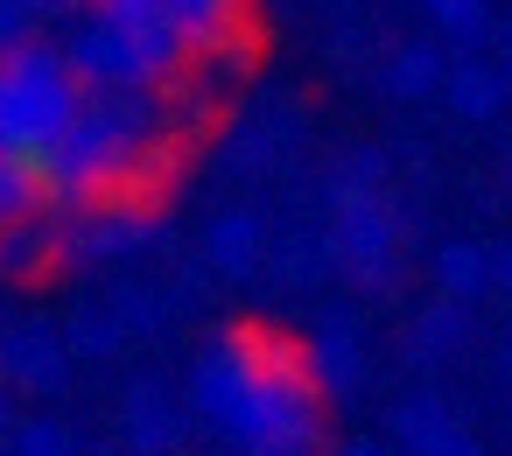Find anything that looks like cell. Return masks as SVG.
Masks as SVG:
<instances>
[{"mask_svg": "<svg viewBox=\"0 0 512 456\" xmlns=\"http://www.w3.org/2000/svg\"><path fill=\"white\" fill-rule=\"evenodd\" d=\"M190 407L246 456L323 442V393L302 365V344L274 323H239L211 337L190 365Z\"/></svg>", "mask_w": 512, "mask_h": 456, "instance_id": "obj_1", "label": "cell"}, {"mask_svg": "<svg viewBox=\"0 0 512 456\" xmlns=\"http://www.w3.org/2000/svg\"><path fill=\"white\" fill-rule=\"evenodd\" d=\"M169 134L162 92H85L78 120L64 127V141L50 155H36V176L50 190V204L71 211H99L113 197H127L134 162Z\"/></svg>", "mask_w": 512, "mask_h": 456, "instance_id": "obj_2", "label": "cell"}, {"mask_svg": "<svg viewBox=\"0 0 512 456\" xmlns=\"http://www.w3.org/2000/svg\"><path fill=\"white\" fill-rule=\"evenodd\" d=\"M71 78L85 92H169L190 57L183 43L162 29V22H106V15H85L71 22V36L57 43Z\"/></svg>", "mask_w": 512, "mask_h": 456, "instance_id": "obj_3", "label": "cell"}, {"mask_svg": "<svg viewBox=\"0 0 512 456\" xmlns=\"http://www.w3.org/2000/svg\"><path fill=\"white\" fill-rule=\"evenodd\" d=\"M78 106L85 85L71 78L57 43H22L15 57H0V155H50Z\"/></svg>", "mask_w": 512, "mask_h": 456, "instance_id": "obj_4", "label": "cell"}, {"mask_svg": "<svg viewBox=\"0 0 512 456\" xmlns=\"http://www.w3.org/2000/svg\"><path fill=\"white\" fill-rule=\"evenodd\" d=\"M323 204H330V260L351 288L386 295L400 281V211L379 190H351L337 176H323Z\"/></svg>", "mask_w": 512, "mask_h": 456, "instance_id": "obj_5", "label": "cell"}, {"mask_svg": "<svg viewBox=\"0 0 512 456\" xmlns=\"http://www.w3.org/2000/svg\"><path fill=\"white\" fill-rule=\"evenodd\" d=\"M155 239H162V211L155 204H127V197L57 218V260H71V267H106V260L148 253Z\"/></svg>", "mask_w": 512, "mask_h": 456, "instance_id": "obj_6", "label": "cell"}, {"mask_svg": "<svg viewBox=\"0 0 512 456\" xmlns=\"http://www.w3.org/2000/svg\"><path fill=\"white\" fill-rule=\"evenodd\" d=\"M162 29L183 43L190 64L232 57L253 43V0H162Z\"/></svg>", "mask_w": 512, "mask_h": 456, "instance_id": "obj_7", "label": "cell"}, {"mask_svg": "<svg viewBox=\"0 0 512 456\" xmlns=\"http://www.w3.org/2000/svg\"><path fill=\"white\" fill-rule=\"evenodd\" d=\"M71 379V351H64V330L43 323V316H22L0 330V393H57Z\"/></svg>", "mask_w": 512, "mask_h": 456, "instance_id": "obj_8", "label": "cell"}, {"mask_svg": "<svg viewBox=\"0 0 512 456\" xmlns=\"http://www.w3.org/2000/svg\"><path fill=\"white\" fill-rule=\"evenodd\" d=\"M302 365H309V379H316L323 400L330 393H351L365 379V337H358L351 309H323L316 316V330L302 337Z\"/></svg>", "mask_w": 512, "mask_h": 456, "instance_id": "obj_9", "label": "cell"}, {"mask_svg": "<svg viewBox=\"0 0 512 456\" xmlns=\"http://www.w3.org/2000/svg\"><path fill=\"white\" fill-rule=\"evenodd\" d=\"M120 428H127V456H176V442H183V400L162 386V379H134L127 386V407H120Z\"/></svg>", "mask_w": 512, "mask_h": 456, "instance_id": "obj_10", "label": "cell"}, {"mask_svg": "<svg viewBox=\"0 0 512 456\" xmlns=\"http://www.w3.org/2000/svg\"><path fill=\"white\" fill-rule=\"evenodd\" d=\"M204 260H211V274H225V281L260 274V260H267L260 218H253V211H218V218L204 225Z\"/></svg>", "mask_w": 512, "mask_h": 456, "instance_id": "obj_11", "label": "cell"}, {"mask_svg": "<svg viewBox=\"0 0 512 456\" xmlns=\"http://www.w3.org/2000/svg\"><path fill=\"white\" fill-rule=\"evenodd\" d=\"M470 344V302H428V309H414V323H407V358L414 365H449L456 351Z\"/></svg>", "mask_w": 512, "mask_h": 456, "instance_id": "obj_12", "label": "cell"}, {"mask_svg": "<svg viewBox=\"0 0 512 456\" xmlns=\"http://www.w3.org/2000/svg\"><path fill=\"white\" fill-rule=\"evenodd\" d=\"M442 99H449L456 120H498V113H505L498 64H491V57H456L449 78H442Z\"/></svg>", "mask_w": 512, "mask_h": 456, "instance_id": "obj_13", "label": "cell"}, {"mask_svg": "<svg viewBox=\"0 0 512 456\" xmlns=\"http://www.w3.org/2000/svg\"><path fill=\"white\" fill-rule=\"evenodd\" d=\"M442 78H449V57H442L435 43H400V50L386 57V71H379L386 99H407V106L435 99V92H442Z\"/></svg>", "mask_w": 512, "mask_h": 456, "instance_id": "obj_14", "label": "cell"}, {"mask_svg": "<svg viewBox=\"0 0 512 456\" xmlns=\"http://www.w3.org/2000/svg\"><path fill=\"white\" fill-rule=\"evenodd\" d=\"M260 267H267V281H274V288H323V281L337 274L330 239H323V232H288Z\"/></svg>", "mask_w": 512, "mask_h": 456, "instance_id": "obj_15", "label": "cell"}, {"mask_svg": "<svg viewBox=\"0 0 512 456\" xmlns=\"http://www.w3.org/2000/svg\"><path fill=\"white\" fill-rule=\"evenodd\" d=\"M57 267V218H29L0 232V281H43Z\"/></svg>", "mask_w": 512, "mask_h": 456, "instance_id": "obj_16", "label": "cell"}, {"mask_svg": "<svg viewBox=\"0 0 512 456\" xmlns=\"http://www.w3.org/2000/svg\"><path fill=\"white\" fill-rule=\"evenodd\" d=\"M456 414H449V400L442 393H407V400H393V414H386V449L400 456H414V449H428L442 428H449Z\"/></svg>", "mask_w": 512, "mask_h": 456, "instance_id": "obj_17", "label": "cell"}, {"mask_svg": "<svg viewBox=\"0 0 512 456\" xmlns=\"http://www.w3.org/2000/svg\"><path fill=\"white\" fill-rule=\"evenodd\" d=\"M288 134H302V120H246L232 141H225V169L232 176H260V169H274L281 162V148H288Z\"/></svg>", "mask_w": 512, "mask_h": 456, "instance_id": "obj_18", "label": "cell"}, {"mask_svg": "<svg viewBox=\"0 0 512 456\" xmlns=\"http://www.w3.org/2000/svg\"><path fill=\"white\" fill-rule=\"evenodd\" d=\"M428 267H435V295H442V302H477V295L491 288V281H484V246H477V239H442Z\"/></svg>", "mask_w": 512, "mask_h": 456, "instance_id": "obj_19", "label": "cell"}, {"mask_svg": "<svg viewBox=\"0 0 512 456\" xmlns=\"http://www.w3.org/2000/svg\"><path fill=\"white\" fill-rule=\"evenodd\" d=\"M43 211H50V190H43L36 162H29V155H0V232H8V225H29V218H43Z\"/></svg>", "mask_w": 512, "mask_h": 456, "instance_id": "obj_20", "label": "cell"}, {"mask_svg": "<svg viewBox=\"0 0 512 456\" xmlns=\"http://www.w3.org/2000/svg\"><path fill=\"white\" fill-rule=\"evenodd\" d=\"M57 330H64V351L71 358H113V351H127V330H120V316L106 302L71 309V323H57Z\"/></svg>", "mask_w": 512, "mask_h": 456, "instance_id": "obj_21", "label": "cell"}, {"mask_svg": "<svg viewBox=\"0 0 512 456\" xmlns=\"http://www.w3.org/2000/svg\"><path fill=\"white\" fill-rule=\"evenodd\" d=\"M106 309L120 316L127 337H162V330H169V295L148 288V281H120V288L106 295Z\"/></svg>", "mask_w": 512, "mask_h": 456, "instance_id": "obj_22", "label": "cell"}, {"mask_svg": "<svg viewBox=\"0 0 512 456\" xmlns=\"http://www.w3.org/2000/svg\"><path fill=\"white\" fill-rule=\"evenodd\" d=\"M421 8H428V22L456 43V57H470V43L491 36V0H421Z\"/></svg>", "mask_w": 512, "mask_h": 456, "instance_id": "obj_23", "label": "cell"}, {"mask_svg": "<svg viewBox=\"0 0 512 456\" xmlns=\"http://www.w3.org/2000/svg\"><path fill=\"white\" fill-rule=\"evenodd\" d=\"M15 456H85V449L71 442V428H64V421L36 414V421H22V428H15Z\"/></svg>", "mask_w": 512, "mask_h": 456, "instance_id": "obj_24", "label": "cell"}, {"mask_svg": "<svg viewBox=\"0 0 512 456\" xmlns=\"http://www.w3.org/2000/svg\"><path fill=\"white\" fill-rule=\"evenodd\" d=\"M330 176H337V183H351V190H379V197H386L393 162H386V148H351V155H344Z\"/></svg>", "mask_w": 512, "mask_h": 456, "instance_id": "obj_25", "label": "cell"}, {"mask_svg": "<svg viewBox=\"0 0 512 456\" xmlns=\"http://www.w3.org/2000/svg\"><path fill=\"white\" fill-rule=\"evenodd\" d=\"M22 43H36V15L22 0H0V57H15Z\"/></svg>", "mask_w": 512, "mask_h": 456, "instance_id": "obj_26", "label": "cell"}, {"mask_svg": "<svg viewBox=\"0 0 512 456\" xmlns=\"http://www.w3.org/2000/svg\"><path fill=\"white\" fill-rule=\"evenodd\" d=\"M414 456H484V449H477V435H470L463 421H449V428H442L428 449H414Z\"/></svg>", "mask_w": 512, "mask_h": 456, "instance_id": "obj_27", "label": "cell"}, {"mask_svg": "<svg viewBox=\"0 0 512 456\" xmlns=\"http://www.w3.org/2000/svg\"><path fill=\"white\" fill-rule=\"evenodd\" d=\"M484 281H491L498 295H512V239H491V246H484Z\"/></svg>", "mask_w": 512, "mask_h": 456, "instance_id": "obj_28", "label": "cell"}, {"mask_svg": "<svg viewBox=\"0 0 512 456\" xmlns=\"http://www.w3.org/2000/svg\"><path fill=\"white\" fill-rule=\"evenodd\" d=\"M491 64H498V85H505V106H512V29L498 36V57Z\"/></svg>", "mask_w": 512, "mask_h": 456, "instance_id": "obj_29", "label": "cell"}, {"mask_svg": "<svg viewBox=\"0 0 512 456\" xmlns=\"http://www.w3.org/2000/svg\"><path fill=\"white\" fill-rule=\"evenodd\" d=\"M22 8H29V15L43 22V15H71V0H22Z\"/></svg>", "mask_w": 512, "mask_h": 456, "instance_id": "obj_30", "label": "cell"}, {"mask_svg": "<svg viewBox=\"0 0 512 456\" xmlns=\"http://www.w3.org/2000/svg\"><path fill=\"white\" fill-rule=\"evenodd\" d=\"M337 456H393V449H386V442H344Z\"/></svg>", "mask_w": 512, "mask_h": 456, "instance_id": "obj_31", "label": "cell"}, {"mask_svg": "<svg viewBox=\"0 0 512 456\" xmlns=\"http://www.w3.org/2000/svg\"><path fill=\"white\" fill-rule=\"evenodd\" d=\"M15 435V414H8V393H0V442H8Z\"/></svg>", "mask_w": 512, "mask_h": 456, "instance_id": "obj_32", "label": "cell"}, {"mask_svg": "<svg viewBox=\"0 0 512 456\" xmlns=\"http://www.w3.org/2000/svg\"><path fill=\"white\" fill-rule=\"evenodd\" d=\"M498 365H505V379H512V330H505V344H498Z\"/></svg>", "mask_w": 512, "mask_h": 456, "instance_id": "obj_33", "label": "cell"}, {"mask_svg": "<svg viewBox=\"0 0 512 456\" xmlns=\"http://www.w3.org/2000/svg\"><path fill=\"white\" fill-rule=\"evenodd\" d=\"M85 456H127V449H120V442H106V449H85Z\"/></svg>", "mask_w": 512, "mask_h": 456, "instance_id": "obj_34", "label": "cell"}, {"mask_svg": "<svg viewBox=\"0 0 512 456\" xmlns=\"http://www.w3.org/2000/svg\"><path fill=\"white\" fill-rule=\"evenodd\" d=\"M260 456H316V449H260Z\"/></svg>", "mask_w": 512, "mask_h": 456, "instance_id": "obj_35", "label": "cell"}, {"mask_svg": "<svg viewBox=\"0 0 512 456\" xmlns=\"http://www.w3.org/2000/svg\"><path fill=\"white\" fill-rule=\"evenodd\" d=\"M505 197H512V155H505Z\"/></svg>", "mask_w": 512, "mask_h": 456, "instance_id": "obj_36", "label": "cell"}, {"mask_svg": "<svg viewBox=\"0 0 512 456\" xmlns=\"http://www.w3.org/2000/svg\"><path fill=\"white\" fill-rule=\"evenodd\" d=\"M0 330H8V302H0Z\"/></svg>", "mask_w": 512, "mask_h": 456, "instance_id": "obj_37", "label": "cell"}]
</instances>
